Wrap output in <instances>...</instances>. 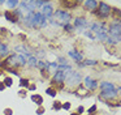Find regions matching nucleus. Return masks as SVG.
<instances>
[{"instance_id":"obj_11","label":"nucleus","mask_w":121,"mask_h":115,"mask_svg":"<svg viewBox=\"0 0 121 115\" xmlns=\"http://www.w3.org/2000/svg\"><path fill=\"white\" fill-rule=\"evenodd\" d=\"M96 5H98L96 1H86V3H85V7H86V8H90V9H94Z\"/></svg>"},{"instance_id":"obj_5","label":"nucleus","mask_w":121,"mask_h":115,"mask_svg":"<svg viewBox=\"0 0 121 115\" xmlns=\"http://www.w3.org/2000/svg\"><path fill=\"white\" fill-rule=\"evenodd\" d=\"M65 78L68 81V84L70 85H74V84H78L79 82V73L78 72H70L69 75H65Z\"/></svg>"},{"instance_id":"obj_16","label":"nucleus","mask_w":121,"mask_h":115,"mask_svg":"<svg viewBox=\"0 0 121 115\" xmlns=\"http://www.w3.org/2000/svg\"><path fill=\"white\" fill-rule=\"evenodd\" d=\"M5 16H7V17H8L11 21H14V17H13V14H12L11 12H7V13H5Z\"/></svg>"},{"instance_id":"obj_13","label":"nucleus","mask_w":121,"mask_h":115,"mask_svg":"<svg viewBox=\"0 0 121 115\" xmlns=\"http://www.w3.org/2000/svg\"><path fill=\"white\" fill-rule=\"evenodd\" d=\"M8 54V47L4 46V44H0V55L1 56H4V55Z\"/></svg>"},{"instance_id":"obj_6","label":"nucleus","mask_w":121,"mask_h":115,"mask_svg":"<svg viewBox=\"0 0 121 115\" xmlns=\"http://www.w3.org/2000/svg\"><path fill=\"white\" fill-rule=\"evenodd\" d=\"M8 64H11V65H24L25 63V59L22 56H16V55H13V56H11L8 59Z\"/></svg>"},{"instance_id":"obj_18","label":"nucleus","mask_w":121,"mask_h":115,"mask_svg":"<svg viewBox=\"0 0 121 115\" xmlns=\"http://www.w3.org/2000/svg\"><path fill=\"white\" fill-rule=\"evenodd\" d=\"M48 94H50V96H55V90H53V89H48Z\"/></svg>"},{"instance_id":"obj_4","label":"nucleus","mask_w":121,"mask_h":115,"mask_svg":"<svg viewBox=\"0 0 121 115\" xmlns=\"http://www.w3.org/2000/svg\"><path fill=\"white\" fill-rule=\"evenodd\" d=\"M55 18L57 20V24H60V25H65V24L69 22L70 16H69V13L64 12V10H57V12H55Z\"/></svg>"},{"instance_id":"obj_20","label":"nucleus","mask_w":121,"mask_h":115,"mask_svg":"<svg viewBox=\"0 0 121 115\" xmlns=\"http://www.w3.org/2000/svg\"><path fill=\"white\" fill-rule=\"evenodd\" d=\"M5 81H7V85H11V84H12L11 78H5Z\"/></svg>"},{"instance_id":"obj_15","label":"nucleus","mask_w":121,"mask_h":115,"mask_svg":"<svg viewBox=\"0 0 121 115\" xmlns=\"http://www.w3.org/2000/svg\"><path fill=\"white\" fill-rule=\"evenodd\" d=\"M78 4L77 1H64L63 5H66V7H76V5Z\"/></svg>"},{"instance_id":"obj_1","label":"nucleus","mask_w":121,"mask_h":115,"mask_svg":"<svg viewBox=\"0 0 121 115\" xmlns=\"http://www.w3.org/2000/svg\"><path fill=\"white\" fill-rule=\"evenodd\" d=\"M100 88H102V96L107 97V98H113L117 94V89L112 85L111 82H102L100 84Z\"/></svg>"},{"instance_id":"obj_2","label":"nucleus","mask_w":121,"mask_h":115,"mask_svg":"<svg viewBox=\"0 0 121 115\" xmlns=\"http://www.w3.org/2000/svg\"><path fill=\"white\" fill-rule=\"evenodd\" d=\"M111 38H108V42H118L120 41V22L116 21L109 26Z\"/></svg>"},{"instance_id":"obj_9","label":"nucleus","mask_w":121,"mask_h":115,"mask_svg":"<svg viewBox=\"0 0 121 115\" xmlns=\"http://www.w3.org/2000/svg\"><path fill=\"white\" fill-rule=\"evenodd\" d=\"M85 85H86L89 89H95L98 86V84L95 82V81H92L90 77H86V78H85Z\"/></svg>"},{"instance_id":"obj_14","label":"nucleus","mask_w":121,"mask_h":115,"mask_svg":"<svg viewBox=\"0 0 121 115\" xmlns=\"http://www.w3.org/2000/svg\"><path fill=\"white\" fill-rule=\"evenodd\" d=\"M69 55H70V56H73L76 60H81V59H82L81 54H76V52H73V51H70V52H69Z\"/></svg>"},{"instance_id":"obj_21","label":"nucleus","mask_w":121,"mask_h":115,"mask_svg":"<svg viewBox=\"0 0 121 115\" xmlns=\"http://www.w3.org/2000/svg\"><path fill=\"white\" fill-rule=\"evenodd\" d=\"M73 115H78V114H73Z\"/></svg>"},{"instance_id":"obj_3","label":"nucleus","mask_w":121,"mask_h":115,"mask_svg":"<svg viewBox=\"0 0 121 115\" xmlns=\"http://www.w3.org/2000/svg\"><path fill=\"white\" fill-rule=\"evenodd\" d=\"M92 31H94L98 35V38L102 39V41L107 39V29H105L102 24H94V25H92Z\"/></svg>"},{"instance_id":"obj_12","label":"nucleus","mask_w":121,"mask_h":115,"mask_svg":"<svg viewBox=\"0 0 121 115\" xmlns=\"http://www.w3.org/2000/svg\"><path fill=\"white\" fill-rule=\"evenodd\" d=\"M76 25L77 26H86L87 22H86L85 18H77V20H76Z\"/></svg>"},{"instance_id":"obj_8","label":"nucleus","mask_w":121,"mask_h":115,"mask_svg":"<svg viewBox=\"0 0 121 115\" xmlns=\"http://www.w3.org/2000/svg\"><path fill=\"white\" fill-rule=\"evenodd\" d=\"M100 8H102V9H100V16H103V17H107L108 14H109V7H108V5H105L104 3H100Z\"/></svg>"},{"instance_id":"obj_7","label":"nucleus","mask_w":121,"mask_h":115,"mask_svg":"<svg viewBox=\"0 0 121 115\" xmlns=\"http://www.w3.org/2000/svg\"><path fill=\"white\" fill-rule=\"evenodd\" d=\"M51 13H52V8H51V5L48 4V3H46L42 8V13H40V14L47 20V17H51Z\"/></svg>"},{"instance_id":"obj_17","label":"nucleus","mask_w":121,"mask_h":115,"mask_svg":"<svg viewBox=\"0 0 121 115\" xmlns=\"http://www.w3.org/2000/svg\"><path fill=\"white\" fill-rule=\"evenodd\" d=\"M7 4L11 5V7H16V5H17V1H7Z\"/></svg>"},{"instance_id":"obj_19","label":"nucleus","mask_w":121,"mask_h":115,"mask_svg":"<svg viewBox=\"0 0 121 115\" xmlns=\"http://www.w3.org/2000/svg\"><path fill=\"white\" fill-rule=\"evenodd\" d=\"M33 99H34V101H38V102H42V98H40V97H37V96L33 97Z\"/></svg>"},{"instance_id":"obj_10","label":"nucleus","mask_w":121,"mask_h":115,"mask_svg":"<svg viewBox=\"0 0 121 115\" xmlns=\"http://www.w3.org/2000/svg\"><path fill=\"white\" fill-rule=\"evenodd\" d=\"M64 78H65V72H57L53 77V81L55 82H63Z\"/></svg>"}]
</instances>
